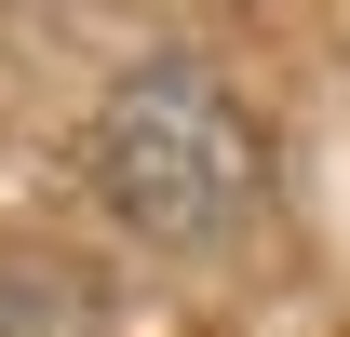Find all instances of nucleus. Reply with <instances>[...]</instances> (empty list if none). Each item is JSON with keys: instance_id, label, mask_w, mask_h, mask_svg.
I'll return each instance as SVG.
<instances>
[{"instance_id": "obj_1", "label": "nucleus", "mask_w": 350, "mask_h": 337, "mask_svg": "<svg viewBox=\"0 0 350 337\" xmlns=\"http://www.w3.org/2000/svg\"><path fill=\"white\" fill-rule=\"evenodd\" d=\"M81 162H94V189H108V216H122L135 243H216V229H243L269 149H256V122H243V95L216 68L162 54V68H135L94 108Z\"/></svg>"}, {"instance_id": "obj_2", "label": "nucleus", "mask_w": 350, "mask_h": 337, "mask_svg": "<svg viewBox=\"0 0 350 337\" xmlns=\"http://www.w3.org/2000/svg\"><path fill=\"white\" fill-rule=\"evenodd\" d=\"M0 337H94V297L68 270H0Z\"/></svg>"}]
</instances>
